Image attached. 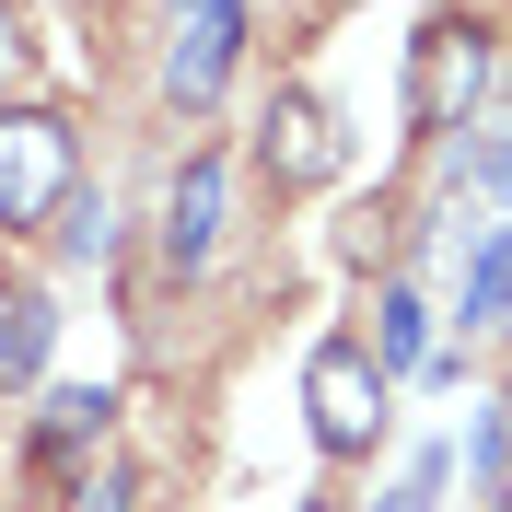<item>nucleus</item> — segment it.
<instances>
[{
  "label": "nucleus",
  "mask_w": 512,
  "mask_h": 512,
  "mask_svg": "<svg viewBox=\"0 0 512 512\" xmlns=\"http://www.w3.org/2000/svg\"><path fill=\"white\" fill-rule=\"evenodd\" d=\"M47 338H59V303L35 280H0V396H24L47 373Z\"/></svg>",
  "instance_id": "8"
},
{
  "label": "nucleus",
  "mask_w": 512,
  "mask_h": 512,
  "mask_svg": "<svg viewBox=\"0 0 512 512\" xmlns=\"http://www.w3.org/2000/svg\"><path fill=\"white\" fill-rule=\"evenodd\" d=\"M478 187H489V198H512V128H501V140L478 152Z\"/></svg>",
  "instance_id": "16"
},
{
  "label": "nucleus",
  "mask_w": 512,
  "mask_h": 512,
  "mask_svg": "<svg viewBox=\"0 0 512 512\" xmlns=\"http://www.w3.org/2000/svg\"><path fill=\"white\" fill-rule=\"evenodd\" d=\"M82 198V140L59 105H0V233H47Z\"/></svg>",
  "instance_id": "1"
},
{
  "label": "nucleus",
  "mask_w": 512,
  "mask_h": 512,
  "mask_svg": "<svg viewBox=\"0 0 512 512\" xmlns=\"http://www.w3.org/2000/svg\"><path fill=\"white\" fill-rule=\"evenodd\" d=\"M443 466H454V454H419V466H408V489H396V501H373V512H431V489H443Z\"/></svg>",
  "instance_id": "15"
},
{
  "label": "nucleus",
  "mask_w": 512,
  "mask_h": 512,
  "mask_svg": "<svg viewBox=\"0 0 512 512\" xmlns=\"http://www.w3.org/2000/svg\"><path fill=\"white\" fill-rule=\"evenodd\" d=\"M59 245H70V256H105V245H117L105 198H70V210H59Z\"/></svg>",
  "instance_id": "13"
},
{
  "label": "nucleus",
  "mask_w": 512,
  "mask_h": 512,
  "mask_svg": "<svg viewBox=\"0 0 512 512\" xmlns=\"http://www.w3.org/2000/svg\"><path fill=\"white\" fill-rule=\"evenodd\" d=\"M24 70H35V35H24V0H0V105L24 94Z\"/></svg>",
  "instance_id": "12"
},
{
  "label": "nucleus",
  "mask_w": 512,
  "mask_h": 512,
  "mask_svg": "<svg viewBox=\"0 0 512 512\" xmlns=\"http://www.w3.org/2000/svg\"><path fill=\"white\" fill-rule=\"evenodd\" d=\"M233 59H245V0H175V47H163V94L187 105H222Z\"/></svg>",
  "instance_id": "6"
},
{
  "label": "nucleus",
  "mask_w": 512,
  "mask_h": 512,
  "mask_svg": "<svg viewBox=\"0 0 512 512\" xmlns=\"http://www.w3.org/2000/svg\"><path fill=\"white\" fill-rule=\"evenodd\" d=\"M501 512H512V489H501Z\"/></svg>",
  "instance_id": "19"
},
{
  "label": "nucleus",
  "mask_w": 512,
  "mask_h": 512,
  "mask_svg": "<svg viewBox=\"0 0 512 512\" xmlns=\"http://www.w3.org/2000/svg\"><path fill=\"white\" fill-rule=\"evenodd\" d=\"M361 350L384 361V384H396V373H419V361H431V303H419L408 280H384V303H373V338H361Z\"/></svg>",
  "instance_id": "9"
},
{
  "label": "nucleus",
  "mask_w": 512,
  "mask_h": 512,
  "mask_svg": "<svg viewBox=\"0 0 512 512\" xmlns=\"http://www.w3.org/2000/svg\"><path fill=\"white\" fill-rule=\"evenodd\" d=\"M512 315V222L478 245V268H466V326H501Z\"/></svg>",
  "instance_id": "10"
},
{
  "label": "nucleus",
  "mask_w": 512,
  "mask_h": 512,
  "mask_svg": "<svg viewBox=\"0 0 512 512\" xmlns=\"http://www.w3.org/2000/svg\"><path fill=\"white\" fill-rule=\"evenodd\" d=\"M303 512H326V501H303Z\"/></svg>",
  "instance_id": "18"
},
{
  "label": "nucleus",
  "mask_w": 512,
  "mask_h": 512,
  "mask_svg": "<svg viewBox=\"0 0 512 512\" xmlns=\"http://www.w3.org/2000/svg\"><path fill=\"white\" fill-rule=\"evenodd\" d=\"M256 163H268V187H280V198H303V187H326V175L350 163V128L326 117V94L280 82V94L256 105Z\"/></svg>",
  "instance_id": "5"
},
{
  "label": "nucleus",
  "mask_w": 512,
  "mask_h": 512,
  "mask_svg": "<svg viewBox=\"0 0 512 512\" xmlns=\"http://www.w3.org/2000/svg\"><path fill=\"white\" fill-rule=\"evenodd\" d=\"M105 431H117V396H105V384H59V396L35 408V443H24V489H35V512L70 501V489L105 466Z\"/></svg>",
  "instance_id": "4"
},
{
  "label": "nucleus",
  "mask_w": 512,
  "mask_h": 512,
  "mask_svg": "<svg viewBox=\"0 0 512 512\" xmlns=\"http://www.w3.org/2000/svg\"><path fill=\"white\" fill-rule=\"evenodd\" d=\"M128 501H140V478H128L117 454H105V466H94L82 489H70V512H128Z\"/></svg>",
  "instance_id": "14"
},
{
  "label": "nucleus",
  "mask_w": 512,
  "mask_h": 512,
  "mask_svg": "<svg viewBox=\"0 0 512 512\" xmlns=\"http://www.w3.org/2000/svg\"><path fill=\"white\" fill-rule=\"evenodd\" d=\"M501 431H512V396H501Z\"/></svg>",
  "instance_id": "17"
},
{
  "label": "nucleus",
  "mask_w": 512,
  "mask_h": 512,
  "mask_svg": "<svg viewBox=\"0 0 512 512\" xmlns=\"http://www.w3.org/2000/svg\"><path fill=\"white\" fill-rule=\"evenodd\" d=\"M478 94H489V24L478 12H431L408 35V128L419 140H454L478 117Z\"/></svg>",
  "instance_id": "2"
},
{
  "label": "nucleus",
  "mask_w": 512,
  "mask_h": 512,
  "mask_svg": "<svg viewBox=\"0 0 512 512\" xmlns=\"http://www.w3.org/2000/svg\"><path fill=\"white\" fill-rule=\"evenodd\" d=\"M384 361L361 350V338H326L315 361H303V419H315V443L326 454H373L384 443Z\"/></svg>",
  "instance_id": "3"
},
{
  "label": "nucleus",
  "mask_w": 512,
  "mask_h": 512,
  "mask_svg": "<svg viewBox=\"0 0 512 512\" xmlns=\"http://www.w3.org/2000/svg\"><path fill=\"white\" fill-rule=\"evenodd\" d=\"M222 198H233V163L222 152L175 163V187H163V268H175V280H198V268L222 256Z\"/></svg>",
  "instance_id": "7"
},
{
  "label": "nucleus",
  "mask_w": 512,
  "mask_h": 512,
  "mask_svg": "<svg viewBox=\"0 0 512 512\" xmlns=\"http://www.w3.org/2000/svg\"><path fill=\"white\" fill-rule=\"evenodd\" d=\"M338 256H350V268H373V256H396V198H361L350 222H338Z\"/></svg>",
  "instance_id": "11"
}]
</instances>
